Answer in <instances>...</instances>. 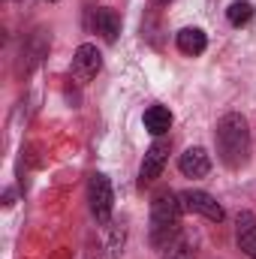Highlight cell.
Masks as SVG:
<instances>
[{"mask_svg": "<svg viewBox=\"0 0 256 259\" xmlns=\"http://www.w3.org/2000/svg\"><path fill=\"white\" fill-rule=\"evenodd\" d=\"M217 154L229 169H241L250 160V130L244 115H223L217 121Z\"/></svg>", "mask_w": 256, "mask_h": 259, "instance_id": "obj_1", "label": "cell"}, {"mask_svg": "<svg viewBox=\"0 0 256 259\" xmlns=\"http://www.w3.org/2000/svg\"><path fill=\"white\" fill-rule=\"evenodd\" d=\"M181 196L175 193H157L151 202V238L157 247H166L175 235H178V223H181Z\"/></svg>", "mask_w": 256, "mask_h": 259, "instance_id": "obj_2", "label": "cell"}, {"mask_svg": "<svg viewBox=\"0 0 256 259\" xmlns=\"http://www.w3.org/2000/svg\"><path fill=\"white\" fill-rule=\"evenodd\" d=\"M88 202H91L94 217H97L100 223H109L115 196H112V184H109L106 175H91V181H88Z\"/></svg>", "mask_w": 256, "mask_h": 259, "instance_id": "obj_3", "label": "cell"}, {"mask_svg": "<svg viewBox=\"0 0 256 259\" xmlns=\"http://www.w3.org/2000/svg\"><path fill=\"white\" fill-rule=\"evenodd\" d=\"M166 160H169V142H163V139H157V142H154V145L148 148V154H145V160H142V172H139V181H142V187L160 178V172H163V166H166Z\"/></svg>", "mask_w": 256, "mask_h": 259, "instance_id": "obj_4", "label": "cell"}, {"mask_svg": "<svg viewBox=\"0 0 256 259\" xmlns=\"http://www.w3.org/2000/svg\"><path fill=\"white\" fill-rule=\"evenodd\" d=\"M100 66H103V58H100L97 46L84 42V46L75 49V55H72V75H75L78 81H91V78L100 72Z\"/></svg>", "mask_w": 256, "mask_h": 259, "instance_id": "obj_5", "label": "cell"}, {"mask_svg": "<svg viewBox=\"0 0 256 259\" xmlns=\"http://www.w3.org/2000/svg\"><path fill=\"white\" fill-rule=\"evenodd\" d=\"M181 205L193 211V214H202V217H208V220H223V208H220V202L214 199L211 193H205V190H187V193H181Z\"/></svg>", "mask_w": 256, "mask_h": 259, "instance_id": "obj_6", "label": "cell"}, {"mask_svg": "<svg viewBox=\"0 0 256 259\" xmlns=\"http://www.w3.org/2000/svg\"><path fill=\"white\" fill-rule=\"evenodd\" d=\"M91 27H94L106 42H115L118 33H121V18H118L115 9L100 6V9H94V15H91Z\"/></svg>", "mask_w": 256, "mask_h": 259, "instance_id": "obj_7", "label": "cell"}, {"mask_svg": "<svg viewBox=\"0 0 256 259\" xmlns=\"http://www.w3.org/2000/svg\"><path fill=\"white\" fill-rule=\"evenodd\" d=\"M178 166H181V172L187 178H205L211 172V157H208L205 148H187L181 154V163Z\"/></svg>", "mask_w": 256, "mask_h": 259, "instance_id": "obj_8", "label": "cell"}, {"mask_svg": "<svg viewBox=\"0 0 256 259\" xmlns=\"http://www.w3.org/2000/svg\"><path fill=\"white\" fill-rule=\"evenodd\" d=\"M205 46H208V39H205V33H202L199 27H184V30L178 33V49H181L184 55H190V58L202 55Z\"/></svg>", "mask_w": 256, "mask_h": 259, "instance_id": "obj_9", "label": "cell"}, {"mask_svg": "<svg viewBox=\"0 0 256 259\" xmlns=\"http://www.w3.org/2000/svg\"><path fill=\"white\" fill-rule=\"evenodd\" d=\"M172 127V112L166 106H151L145 112V130L154 133V136H163L166 130Z\"/></svg>", "mask_w": 256, "mask_h": 259, "instance_id": "obj_10", "label": "cell"}, {"mask_svg": "<svg viewBox=\"0 0 256 259\" xmlns=\"http://www.w3.org/2000/svg\"><path fill=\"white\" fill-rule=\"evenodd\" d=\"M238 244L250 259H256V217L253 214H244L238 220Z\"/></svg>", "mask_w": 256, "mask_h": 259, "instance_id": "obj_11", "label": "cell"}, {"mask_svg": "<svg viewBox=\"0 0 256 259\" xmlns=\"http://www.w3.org/2000/svg\"><path fill=\"white\" fill-rule=\"evenodd\" d=\"M226 18H229V24H235V27L250 24V18H253V6L244 3V0H238V3H232V6L226 9Z\"/></svg>", "mask_w": 256, "mask_h": 259, "instance_id": "obj_12", "label": "cell"}, {"mask_svg": "<svg viewBox=\"0 0 256 259\" xmlns=\"http://www.w3.org/2000/svg\"><path fill=\"white\" fill-rule=\"evenodd\" d=\"M166 259H193L190 244L181 241V238H172V241L166 244Z\"/></svg>", "mask_w": 256, "mask_h": 259, "instance_id": "obj_13", "label": "cell"}, {"mask_svg": "<svg viewBox=\"0 0 256 259\" xmlns=\"http://www.w3.org/2000/svg\"><path fill=\"white\" fill-rule=\"evenodd\" d=\"M160 3H172V0H160Z\"/></svg>", "mask_w": 256, "mask_h": 259, "instance_id": "obj_14", "label": "cell"}]
</instances>
